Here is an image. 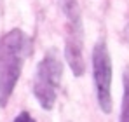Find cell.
I'll use <instances>...</instances> for the list:
<instances>
[{"label":"cell","instance_id":"7a4b0ae2","mask_svg":"<svg viewBox=\"0 0 129 122\" xmlns=\"http://www.w3.org/2000/svg\"><path fill=\"white\" fill-rule=\"evenodd\" d=\"M61 77H63V63L58 52L52 49L39 63L33 79V94L44 110H51L54 106Z\"/></svg>","mask_w":129,"mask_h":122},{"label":"cell","instance_id":"5b68a950","mask_svg":"<svg viewBox=\"0 0 129 122\" xmlns=\"http://www.w3.org/2000/svg\"><path fill=\"white\" fill-rule=\"evenodd\" d=\"M59 7L68 19V28H82V18L77 0H59Z\"/></svg>","mask_w":129,"mask_h":122},{"label":"cell","instance_id":"ba28073f","mask_svg":"<svg viewBox=\"0 0 129 122\" xmlns=\"http://www.w3.org/2000/svg\"><path fill=\"white\" fill-rule=\"evenodd\" d=\"M126 40L129 42V26H127V28H126Z\"/></svg>","mask_w":129,"mask_h":122},{"label":"cell","instance_id":"277c9868","mask_svg":"<svg viewBox=\"0 0 129 122\" xmlns=\"http://www.w3.org/2000/svg\"><path fill=\"white\" fill-rule=\"evenodd\" d=\"M82 44H84V35L82 28L80 30H70L64 39V58L68 61V66L72 68L75 77L84 75L86 65H84V56H82Z\"/></svg>","mask_w":129,"mask_h":122},{"label":"cell","instance_id":"52a82bcc","mask_svg":"<svg viewBox=\"0 0 129 122\" xmlns=\"http://www.w3.org/2000/svg\"><path fill=\"white\" fill-rule=\"evenodd\" d=\"M14 122H35V119H33L28 112H21V113L14 119Z\"/></svg>","mask_w":129,"mask_h":122},{"label":"cell","instance_id":"8992f818","mask_svg":"<svg viewBox=\"0 0 129 122\" xmlns=\"http://www.w3.org/2000/svg\"><path fill=\"white\" fill-rule=\"evenodd\" d=\"M119 122H129V66L124 72V94H122V108Z\"/></svg>","mask_w":129,"mask_h":122},{"label":"cell","instance_id":"3957f363","mask_svg":"<svg viewBox=\"0 0 129 122\" xmlns=\"http://www.w3.org/2000/svg\"><path fill=\"white\" fill-rule=\"evenodd\" d=\"M92 79L96 85V98L100 108L110 113L112 112V61L107 44L98 40L92 47Z\"/></svg>","mask_w":129,"mask_h":122},{"label":"cell","instance_id":"6da1fadb","mask_svg":"<svg viewBox=\"0 0 129 122\" xmlns=\"http://www.w3.org/2000/svg\"><path fill=\"white\" fill-rule=\"evenodd\" d=\"M26 52L28 37L19 28L7 32L0 39V108L7 105L14 93Z\"/></svg>","mask_w":129,"mask_h":122}]
</instances>
